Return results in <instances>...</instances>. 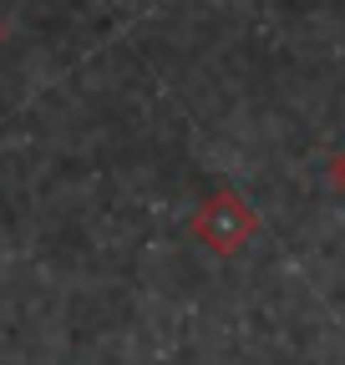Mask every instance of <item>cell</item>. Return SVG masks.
Here are the masks:
<instances>
[{
    "label": "cell",
    "mask_w": 345,
    "mask_h": 365,
    "mask_svg": "<svg viewBox=\"0 0 345 365\" xmlns=\"http://www.w3.org/2000/svg\"><path fill=\"white\" fill-rule=\"evenodd\" d=\"M330 188H335V193L345 198V148H340V153L330 158Z\"/></svg>",
    "instance_id": "7a4b0ae2"
},
{
    "label": "cell",
    "mask_w": 345,
    "mask_h": 365,
    "mask_svg": "<svg viewBox=\"0 0 345 365\" xmlns=\"http://www.w3.org/2000/svg\"><path fill=\"white\" fill-rule=\"evenodd\" d=\"M254 228H259V218H254V208L239 198V193H213L198 213H193V234L213 249V254H234V249H244L249 239H254Z\"/></svg>",
    "instance_id": "6da1fadb"
}]
</instances>
